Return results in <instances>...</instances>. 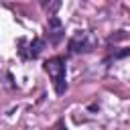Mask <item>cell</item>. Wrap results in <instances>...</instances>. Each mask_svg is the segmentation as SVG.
<instances>
[{
  "instance_id": "3957f363",
  "label": "cell",
  "mask_w": 130,
  "mask_h": 130,
  "mask_svg": "<svg viewBox=\"0 0 130 130\" xmlns=\"http://www.w3.org/2000/svg\"><path fill=\"white\" fill-rule=\"evenodd\" d=\"M61 37H63L61 20H59L57 16H51V18H49V41L55 45V43H59V41H61Z\"/></svg>"
},
{
  "instance_id": "6da1fadb",
  "label": "cell",
  "mask_w": 130,
  "mask_h": 130,
  "mask_svg": "<svg viewBox=\"0 0 130 130\" xmlns=\"http://www.w3.org/2000/svg\"><path fill=\"white\" fill-rule=\"evenodd\" d=\"M45 71L51 75L57 95H63L65 89H67V81H65V59L63 57H53V59L45 61Z\"/></svg>"
},
{
  "instance_id": "277c9868",
  "label": "cell",
  "mask_w": 130,
  "mask_h": 130,
  "mask_svg": "<svg viewBox=\"0 0 130 130\" xmlns=\"http://www.w3.org/2000/svg\"><path fill=\"white\" fill-rule=\"evenodd\" d=\"M43 49H45V41L43 39H32L30 43H28V57L30 59H37L41 53H43Z\"/></svg>"
},
{
  "instance_id": "8992f818",
  "label": "cell",
  "mask_w": 130,
  "mask_h": 130,
  "mask_svg": "<svg viewBox=\"0 0 130 130\" xmlns=\"http://www.w3.org/2000/svg\"><path fill=\"white\" fill-rule=\"evenodd\" d=\"M41 2H43V4H47V2H51V0H41Z\"/></svg>"
},
{
  "instance_id": "7a4b0ae2",
  "label": "cell",
  "mask_w": 130,
  "mask_h": 130,
  "mask_svg": "<svg viewBox=\"0 0 130 130\" xmlns=\"http://www.w3.org/2000/svg\"><path fill=\"white\" fill-rule=\"evenodd\" d=\"M69 51L71 53H87V51H91V43L85 39V32H77L69 41Z\"/></svg>"
},
{
  "instance_id": "5b68a950",
  "label": "cell",
  "mask_w": 130,
  "mask_h": 130,
  "mask_svg": "<svg viewBox=\"0 0 130 130\" xmlns=\"http://www.w3.org/2000/svg\"><path fill=\"white\" fill-rule=\"evenodd\" d=\"M128 55H130V49H122V51H118L114 57H116V59H122V57H128Z\"/></svg>"
}]
</instances>
